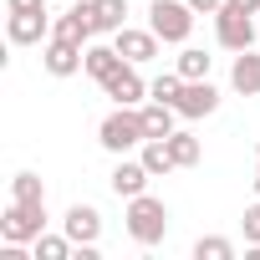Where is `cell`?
Segmentation results:
<instances>
[{
  "label": "cell",
  "instance_id": "obj_18",
  "mask_svg": "<svg viewBox=\"0 0 260 260\" xmlns=\"http://www.w3.org/2000/svg\"><path fill=\"white\" fill-rule=\"evenodd\" d=\"M31 255H36V260H72V255H77V245H72V235H67V230H61V235H46V230H41V235L31 240Z\"/></svg>",
  "mask_w": 260,
  "mask_h": 260
},
{
  "label": "cell",
  "instance_id": "obj_24",
  "mask_svg": "<svg viewBox=\"0 0 260 260\" xmlns=\"http://www.w3.org/2000/svg\"><path fill=\"white\" fill-rule=\"evenodd\" d=\"M11 199H21V204H46V189H41L36 174H16V179H11Z\"/></svg>",
  "mask_w": 260,
  "mask_h": 260
},
{
  "label": "cell",
  "instance_id": "obj_10",
  "mask_svg": "<svg viewBox=\"0 0 260 260\" xmlns=\"http://www.w3.org/2000/svg\"><path fill=\"white\" fill-rule=\"evenodd\" d=\"M179 117H209L214 107H219V87L209 82V77H199V82H184V92H179Z\"/></svg>",
  "mask_w": 260,
  "mask_h": 260
},
{
  "label": "cell",
  "instance_id": "obj_1",
  "mask_svg": "<svg viewBox=\"0 0 260 260\" xmlns=\"http://www.w3.org/2000/svg\"><path fill=\"white\" fill-rule=\"evenodd\" d=\"M127 235H133V245H143V250H153V245H164V235H169V204L164 199H153V194H138V199H127Z\"/></svg>",
  "mask_w": 260,
  "mask_h": 260
},
{
  "label": "cell",
  "instance_id": "obj_14",
  "mask_svg": "<svg viewBox=\"0 0 260 260\" xmlns=\"http://www.w3.org/2000/svg\"><path fill=\"white\" fill-rule=\"evenodd\" d=\"M230 87H235L240 97H260V56H255V46L235 56V67H230Z\"/></svg>",
  "mask_w": 260,
  "mask_h": 260
},
{
  "label": "cell",
  "instance_id": "obj_13",
  "mask_svg": "<svg viewBox=\"0 0 260 260\" xmlns=\"http://www.w3.org/2000/svg\"><path fill=\"white\" fill-rule=\"evenodd\" d=\"M61 230L72 235V245H97V235H102V214H97V204H72L67 219H61Z\"/></svg>",
  "mask_w": 260,
  "mask_h": 260
},
{
  "label": "cell",
  "instance_id": "obj_19",
  "mask_svg": "<svg viewBox=\"0 0 260 260\" xmlns=\"http://www.w3.org/2000/svg\"><path fill=\"white\" fill-rule=\"evenodd\" d=\"M138 112H143L148 138H169V133H174V117H179V107H169V102H143Z\"/></svg>",
  "mask_w": 260,
  "mask_h": 260
},
{
  "label": "cell",
  "instance_id": "obj_4",
  "mask_svg": "<svg viewBox=\"0 0 260 260\" xmlns=\"http://www.w3.org/2000/svg\"><path fill=\"white\" fill-rule=\"evenodd\" d=\"M41 230H46V204H21V199H11L6 214H0V240H11V245H31Z\"/></svg>",
  "mask_w": 260,
  "mask_h": 260
},
{
  "label": "cell",
  "instance_id": "obj_7",
  "mask_svg": "<svg viewBox=\"0 0 260 260\" xmlns=\"http://www.w3.org/2000/svg\"><path fill=\"white\" fill-rule=\"evenodd\" d=\"M102 92H107L117 107H143V97H148V82L138 77V67H133V61H122V67H117V72L102 82Z\"/></svg>",
  "mask_w": 260,
  "mask_h": 260
},
{
  "label": "cell",
  "instance_id": "obj_22",
  "mask_svg": "<svg viewBox=\"0 0 260 260\" xmlns=\"http://www.w3.org/2000/svg\"><path fill=\"white\" fill-rule=\"evenodd\" d=\"M194 260H235V240H224V235H199V240H194Z\"/></svg>",
  "mask_w": 260,
  "mask_h": 260
},
{
  "label": "cell",
  "instance_id": "obj_2",
  "mask_svg": "<svg viewBox=\"0 0 260 260\" xmlns=\"http://www.w3.org/2000/svg\"><path fill=\"white\" fill-rule=\"evenodd\" d=\"M97 143L107 148V153H133V148H143L148 143V127H143V112L138 107H117V112H107L102 117V127H97Z\"/></svg>",
  "mask_w": 260,
  "mask_h": 260
},
{
  "label": "cell",
  "instance_id": "obj_26",
  "mask_svg": "<svg viewBox=\"0 0 260 260\" xmlns=\"http://www.w3.org/2000/svg\"><path fill=\"white\" fill-rule=\"evenodd\" d=\"M6 11L11 16H36V11H46V0H6Z\"/></svg>",
  "mask_w": 260,
  "mask_h": 260
},
{
  "label": "cell",
  "instance_id": "obj_15",
  "mask_svg": "<svg viewBox=\"0 0 260 260\" xmlns=\"http://www.w3.org/2000/svg\"><path fill=\"white\" fill-rule=\"evenodd\" d=\"M117 67H122V51H117V46H102V41H92V46H87V67H82V72H87L97 87H102Z\"/></svg>",
  "mask_w": 260,
  "mask_h": 260
},
{
  "label": "cell",
  "instance_id": "obj_3",
  "mask_svg": "<svg viewBox=\"0 0 260 260\" xmlns=\"http://www.w3.org/2000/svg\"><path fill=\"white\" fill-rule=\"evenodd\" d=\"M148 31L169 46H184L189 31H194V6L189 0H153L148 6Z\"/></svg>",
  "mask_w": 260,
  "mask_h": 260
},
{
  "label": "cell",
  "instance_id": "obj_28",
  "mask_svg": "<svg viewBox=\"0 0 260 260\" xmlns=\"http://www.w3.org/2000/svg\"><path fill=\"white\" fill-rule=\"evenodd\" d=\"M255 199H260V143H255Z\"/></svg>",
  "mask_w": 260,
  "mask_h": 260
},
{
  "label": "cell",
  "instance_id": "obj_20",
  "mask_svg": "<svg viewBox=\"0 0 260 260\" xmlns=\"http://www.w3.org/2000/svg\"><path fill=\"white\" fill-rule=\"evenodd\" d=\"M169 148H174V158H179V169H194V164L204 158V148H199V138H194V133H179V127H174V133H169Z\"/></svg>",
  "mask_w": 260,
  "mask_h": 260
},
{
  "label": "cell",
  "instance_id": "obj_17",
  "mask_svg": "<svg viewBox=\"0 0 260 260\" xmlns=\"http://www.w3.org/2000/svg\"><path fill=\"white\" fill-rule=\"evenodd\" d=\"M138 158L148 164V174H153V179H164V174H174V169H179V158H174L169 138H148V143L138 148Z\"/></svg>",
  "mask_w": 260,
  "mask_h": 260
},
{
  "label": "cell",
  "instance_id": "obj_9",
  "mask_svg": "<svg viewBox=\"0 0 260 260\" xmlns=\"http://www.w3.org/2000/svg\"><path fill=\"white\" fill-rule=\"evenodd\" d=\"M148 179H153V174H148V164H143V158H127V153H122L107 184H112V194H117V199H138V194H148Z\"/></svg>",
  "mask_w": 260,
  "mask_h": 260
},
{
  "label": "cell",
  "instance_id": "obj_29",
  "mask_svg": "<svg viewBox=\"0 0 260 260\" xmlns=\"http://www.w3.org/2000/svg\"><path fill=\"white\" fill-rule=\"evenodd\" d=\"M235 6H245V11H250V16H255V11H260V0H235Z\"/></svg>",
  "mask_w": 260,
  "mask_h": 260
},
{
  "label": "cell",
  "instance_id": "obj_21",
  "mask_svg": "<svg viewBox=\"0 0 260 260\" xmlns=\"http://www.w3.org/2000/svg\"><path fill=\"white\" fill-rule=\"evenodd\" d=\"M209 61H214V56H204L199 46H184V51H179V67H174V72H179L184 82H199V77H209Z\"/></svg>",
  "mask_w": 260,
  "mask_h": 260
},
{
  "label": "cell",
  "instance_id": "obj_8",
  "mask_svg": "<svg viewBox=\"0 0 260 260\" xmlns=\"http://www.w3.org/2000/svg\"><path fill=\"white\" fill-rule=\"evenodd\" d=\"M51 36H61V41H77V46H92V36H97V21H92V0H82V6L61 11V16L51 21Z\"/></svg>",
  "mask_w": 260,
  "mask_h": 260
},
{
  "label": "cell",
  "instance_id": "obj_6",
  "mask_svg": "<svg viewBox=\"0 0 260 260\" xmlns=\"http://www.w3.org/2000/svg\"><path fill=\"white\" fill-rule=\"evenodd\" d=\"M41 67H46L51 77H77V72L87 67V46H77V41H61V36H51V41L41 46Z\"/></svg>",
  "mask_w": 260,
  "mask_h": 260
},
{
  "label": "cell",
  "instance_id": "obj_11",
  "mask_svg": "<svg viewBox=\"0 0 260 260\" xmlns=\"http://www.w3.org/2000/svg\"><path fill=\"white\" fill-rule=\"evenodd\" d=\"M6 36H11V46H46V41H51V16H46V11H36V16H11V21H6Z\"/></svg>",
  "mask_w": 260,
  "mask_h": 260
},
{
  "label": "cell",
  "instance_id": "obj_5",
  "mask_svg": "<svg viewBox=\"0 0 260 260\" xmlns=\"http://www.w3.org/2000/svg\"><path fill=\"white\" fill-rule=\"evenodd\" d=\"M214 36L224 51H250L255 46V21L245 6H235V0H224V6L214 11Z\"/></svg>",
  "mask_w": 260,
  "mask_h": 260
},
{
  "label": "cell",
  "instance_id": "obj_25",
  "mask_svg": "<svg viewBox=\"0 0 260 260\" xmlns=\"http://www.w3.org/2000/svg\"><path fill=\"white\" fill-rule=\"evenodd\" d=\"M240 224H245V240H250V245H260V199L245 209V219H240Z\"/></svg>",
  "mask_w": 260,
  "mask_h": 260
},
{
  "label": "cell",
  "instance_id": "obj_27",
  "mask_svg": "<svg viewBox=\"0 0 260 260\" xmlns=\"http://www.w3.org/2000/svg\"><path fill=\"white\" fill-rule=\"evenodd\" d=\"M189 6H194V16H214V11L224 6V0H189Z\"/></svg>",
  "mask_w": 260,
  "mask_h": 260
},
{
  "label": "cell",
  "instance_id": "obj_12",
  "mask_svg": "<svg viewBox=\"0 0 260 260\" xmlns=\"http://www.w3.org/2000/svg\"><path fill=\"white\" fill-rule=\"evenodd\" d=\"M112 46L122 51V61H133V67H143V61L158 56V36H153V31H138V26H122V31L112 36Z\"/></svg>",
  "mask_w": 260,
  "mask_h": 260
},
{
  "label": "cell",
  "instance_id": "obj_23",
  "mask_svg": "<svg viewBox=\"0 0 260 260\" xmlns=\"http://www.w3.org/2000/svg\"><path fill=\"white\" fill-rule=\"evenodd\" d=\"M179 92H184V77H179V72H164V77L148 82V97H153V102H169V107H174Z\"/></svg>",
  "mask_w": 260,
  "mask_h": 260
},
{
  "label": "cell",
  "instance_id": "obj_16",
  "mask_svg": "<svg viewBox=\"0 0 260 260\" xmlns=\"http://www.w3.org/2000/svg\"><path fill=\"white\" fill-rule=\"evenodd\" d=\"M92 21H97V36H117L127 26V0H92Z\"/></svg>",
  "mask_w": 260,
  "mask_h": 260
}]
</instances>
